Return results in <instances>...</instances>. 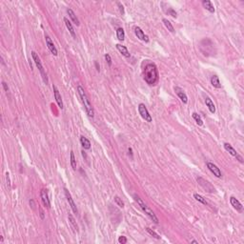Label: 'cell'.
<instances>
[{"label":"cell","instance_id":"74e56055","mask_svg":"<svg viewBox=\"0 0 244 244\" xmlns=\"http://www.w3.org/2000/svg\"><path fill=\"white\" fill-rule=\"evenodd\" d=\"M236 157V159H237V160H239V161L240 162V163H243V158H242V157H241V155H237Z\"/></svg>","mask_w":244,"mask_h":244},{"label":"cell","instance_id":"7bdbcfd3","mask_svg":"<svg viewBox=\"0 0 244 244\" xmlns=\"http://www.w3.org/2000/svg\"><path fill=\"white\" fill-rule=\"evenodd\" d=\"M191 243H198V241H197V240H192Z\"/></svg>","mask_w":244,"mask_h":244},{"label":"cell","instance_id":"30bf717a","mask_svg":"<svg viewBox=\"0 0 244 244\" xmlns=\"http://www.w3.org/2000/svg\"><path fill=\"white\" fill-rule=\"evenodd\" d=\"M175 92L177 95V96L179 97V99L181 100L184 104H186L188 102V96H186V93H184V91L179 87H175Z\"/></svg>","mask_w":244,"mask_h":244},{"label":"cell","instance_id":"5bb4252c","mask_svg":"<svg viewBox=\"0 0 244 244\" xmlns=\"http://www.w3.org/2000/svg\"><path fill=\"white\" fill-rule=\"evenodd\" d=\"M64 22H65V25H66L67 29L69 30L71 35L74 38V39H76V32H74V27H73V25H71V23L69 21V19L65 17V18H64Z\"/></svg>","mask_w":244,"mask_h":244},{"label":"cell","instance_id":"f1b7e54d","mask_svg":"<svg viewBox=\"0 0 244 244\" xmlns=\"http://www.w3.org/2000/svg\"><path fill=\"white\" fill-rule=\"evenodd\" d=\"M71 165L74 170H76V157H74V154L73 151L71 152Z\"/></svg>","mask_w":244,"mask_h":244},{"label":"cell","instance_id":"e0dca14e","mask_svg":"<svg viewBox=\"0 0 244 244\" xmlns=\"http://www.w3.org/2000/svg\"><path fill=\"white\" fill-rule=\"evenodd\" d=\"M205 103H206V106L208 107V109H209V111L212 113H216V106H214V104L213 102V100L210 98V97H206L205 98Z\"/></svg>","mask_w":244,"mask_h":244},{"label":"cell","instance_id":"8fae6325","mask_svg":"<svg viewBox=\"0 0 244 244\" xmlns=\"http://www.w3.org/2000/svg\"><path fill=\"white\" fill-rule=\"evenodd\" d=\"M135 34L136 36H137V38H139L140 40L149 42V36L147 34H145L144 32H143L139 27H135Z\"/></svg>","mask_w":244,"mask_h":244},{"label":"cell","instance_id":"f546056e","mask_svg":"<svg viewBox=\"0 0 244 244\" xmlns=\"http://www.w3.org/2000/svg\"><path fill=\"white\" fill-rule=\"evenodd\" d=\"M146 231H147V232L150 234V235H151L153 237H155V239H160V236H159V235L158 234H157L155 232V231H153L152 229H150L149 227H146Z\"/></svg>","mask_w":244,"mask_h":244},{"label":"cell","instance_id":"603a6c76","mask_svg":"<svg viewBox=\"0 0 244 244\" xmlns=\"http://www.w3.org/2000/svg\"><path fill=\"white\" fill-rule=\"evenodd\" d=\"M211 84H212V85H213L214 88H217V89H219V88H221V84H220L219 78V76H216V74L211 77Z\"/></svg>","mask_w":244,"mask_h":244},{"label":"cell","instance_id":"ba28073f","mask_svg":"<svg viewBox=\"0 0 244 244\" xmlns=\"http://www.w3.org/2000/svg\"><path fill=\"white\" fill-rule=\"evenodd\" d=\"M45 39H46V44H47L48 49L50 50V52H51L52 54L56 56V55L58 54V53H57V49L55 48L54 42L52 41V39H51V37L49 36V35H45Z\"/></svg>","mask_w":244,"mask_h":244},{"label":"cell","instance_id":"ac0fdd59","mask_svg":"<svg viewBox=\"0 0 244 244\" xmlns=\"http://www.w3.org/2000/svg\"><path fill=\"white\" fill-rule=\"evenodd\" d=\"M67 12H68V14H69L70 18L71 19V21H73L74 23L76 24V26H79V25H80L79 20H78V18L76 17V14H74V12L73 11V10H71V9H68V10H67Z\"/></svg>","mask_w":244,"mask_h":244},{"label":"cell","instance_id":"44dd1931","mask_svg":"<svg viewBox=\"0 0 244 244\" xmlns=\"http://www.w3.org/2000/svg\"><path fill=\"white\" fill-rule=\"evenodd\" d=\"M133 197H134V199L135 200V202H136V203H137V204L139 205V207H140V208H141V209H142L143 211H144V210L146 209V208L148 207L147 205H146V203L144 202V201H143V200L141 199V198H140V197H139V196H137V195H136V194H135V195H134V196H133Z\"/></svg>","mask_w":244,"mask_h":244},{"label":"cell","instance_id":"4dcf8cb0","mask_svg":"<svg viewBox=\"0 0 244 244\" xmlns=\"http://www.w3.org/2000/svg\"><path fill=\"white\" fill-rule=\"evenodd\" d=\"M115 203L118 204L120 208H123V207H124V202H123L122 199H121V198H120L119 197H118V196L115 197Z\"/></svg>","mask_w":244,"mask_h":244},{"label":"cell","instance_id":"484cf974","mask_svg":"<svg viewBox=\"0 0 244 244\" xmlns=\"http://www.w3.org/2000/svg\"><path fill=\"white\" fill-rule=\"evenodd\" d=\"M194 197H195V199H196L197 201H198V202L202 203V204H204V205H209V203H208V201L206 200V198H204L202 196H200V195L195 194V195H194Z\"/></svg>","mask_w":244,"mask_h":244},{"label":"cell","instance_id":"f35d334b","mask_svg":"<svg viewBox=\"0 0 244 244\" xmlns=\"http://www.w3.org/2000/svg\"><path fill=\"white\" fill-rule=\"evenodd\" d=\"M40 217H41V219H44V212L40 209Z\"/></svg>","mask_w":244,"mask_h":244},{"label":"cell","instance_id":"60d3db41","mask_svg":"<svg viewBox=\"0 0 244 244\" xmlns=\"http://www.w3.org/2000/svg\"><path fill=\"white\" fill-rule=\"evenodd\" d=\"M96 70L99 71V66H98V63L97 62H96Z\"/></svg>","mask_w":244,"mask_h":244},{"label":"cell","instance_id":"4fadbf2b","mask_svg":"<svg viewBox=\"0 0 244 244\" xmlns=\"http://www.w3.org/2000/svg\"><path fill=\"white\" fill-rule=\"evenodd\" d=\"M40 197H41V200L43 204L46 206L47 208H51V201H50V198H49L48 196V193L46 190H41L40 192Z\"/></svg>","mask_w":244,"mask_h":244},{"label":"cell","instance_id":"7402d4cb","mask_svg":"<svg viewBox=\"0 0 244 244\" xmlns=\"http://www.w3.org/2000/svg\"><path fill=\"white\" fill-rule=\"evenodd\" d=\"M224 149H225L230 155H232L233 157H236L237 155H239V154H237V152L232 147V145L229 144V143H224Z\"/></svg>","mask_w":244,"mask_h":244},{"label":"cell","instance_id":"2e32d148","mask_svg":"<svg viewBox=\"0 0 244 244\" xmlns=\"http://www.w3.org/2000/svg\"><path fill=\"white\" fill-rule=\"evenodd\" d=\"M116 49L120 52V54H122V55H124L125 57H130L131 56V54H130V52L128 51V49H127L125 46H122L121 44H116Z\"/></svg>","mask_w":244,"mask_h":244},{"label":"cell","instance_id":"d4e9b609","mask_svg":"<svg viewBox=\"0 0 244 244\" xmlns=\"http://www.w3.org/2000/svg\"><path fill=\"white\" fill-rule=\"evenodd\" d=\"M116 36H118L119 41H123L125 39V32L122 28H118L116 30Z\"/></svg>","mask_w":244,"mask_h":244},{"label":"cell","instance_id":"52a82bcc","mask_svg":"<svg viewBox=\"0 0 244 244\" xmlns=\"http://www.w3.org/2000/svg\"><path fill=\"white\" fill-rule=\"evenodd\" d=\"M64 192H65V196H66V198H67L68 202H69V204H70L71 210H73V212H74V214H77V213H78V210H77L76 204L74 203V201L73 197H71V196L70 192L68 191L67 189H64Z\"/></svg>","mask_w":244,"mask_h":244},{"label":"cell","instance_id":"277c9868","mask_svg":"<svg viewBox=\"0 0 244 244\" xmlns=\"http://www.w3.org/2000/svg\"><path fill=\"white\" fill-rule=\"evenodd\" d=\"M138 112H139V115H141V118H142L143 119H145V121H147V122H152L153 118H152L151 115H150L148 109L146 108L145 104H143V103L139 104V105H138Z\"/></svg>","mask_w":244,"mask_h":244},{"label":"cell","instance_id":"d590c367","mask_svg":"<svg viewBox=\"0 0 244 244\" xmlns=\"http://www.w3.org/2000/svg\"><path fill=\"white\" fill-rule=\"evenodd\" d=\"M118 7H119V10H120V12H121L122 14H124V7L121 5V3H118Z\"/></svg>","mask_w":244,"mask_h":244},{"label":"cell","instance_id":"8d00e7d4","mask_svg":"<svg viewBox=\"0 0 244 244\" xmlns=\"http://www.w3.org/2000/svg\"><path fill=\"white\" fill-rule=\"evenodd\" d=\"M2 86H3V88H4L5 92H8V91H9V88H8V85H7V83H6V82H4V81H3V82H2Z\"/></svg>","mask_w":244,"mask_h":244},{"label":"cell","instance_id":"8992f818","mask_svg":"<svg viewBox=\"0 0 244 244\" xmlns=\"http://www.w3.org/2000/svg\"><path fill=\"white\" fill-rule=\"evenodd\" d=\"M207 168L209 169V170L211 171V173H213L214 175H216L217 177L220 178L221 177H222V174H221L220 169L217 167L216 164L212 163V162H207Z\"/></svg>","mask_w":244,"mask_h":244},{"label":"cell","instance_id":"4316f807","mask_svg":"<svg viewBox=\"0 0 244 244\" xmlns=\"http://www.w3.org/2000/svg\"><path fill=\"white\" fill-rule=\"evenodd\" d=\"M162 22H163V23H164L165 27L168 29V31H170L171 32H175L174 26L172 25V23H171L170 21L168 20V19H166V18H163V19H162Z\"/></svg>","mask_w":244,"mask_h":244},{"label":"cell","instance_id":"7a4b0ae2","mask_svg":"<svg viewBox=\"0 0 244 244\" xmlns=\"http://www.w3.org/2000/svg\"><path fill=\"white\" fill-rule=\"evenodd\" d=\"M77 92H78V95L81 98V101H82L83 105H84V108H85V110H86L87 115H89L90 118H93V116H95V112H93V108L92 104H91V102H90V99L87 96L85 90H84L83 88L79 85V86H77Z\"/></svg>","mask_w":244,"mask_h":244},{"label":"cell","instance_id":"83f0119b","mask_svg":"<svg viewBox=\"0 0 244 244\" xmlns=\"http://www.w3.org/2000/svg\"><path fill=\"white\" fill-rule=\"evenodd\" d=\"M192 116H193V118L196 120V122H197V125H199V126H202V125H203V120H202V118H200V115H198V113H193V115H192Z\"/></svg>","mask_w":244,"mask_h":244},{"label":"cell","instance_id":"e575fe53","mask_svg":"<svg viewBox=\"0 0 244 244\" xmlns=\"http://www.w3.org/2000/svg\"><path fill=\"white\" fill-rule=\"evenodd\" d=\"M6 181H7V185L9 188H11V180H10V175L9 173L6 174Z\"/></svg>","mask_w":244,"mask_h":244},{"label":"cell","instance_id":"ab89813d","mask_svg":"<svg viewBox=\"0 0 244 244\" xmlns=\"http://www.w3.org/2000/svg\"><path fill=\"white\" fill-rule=\"evenodd\" d=\"M128 151H129V155H131V157L133 158V151H132V149H131V148H129V149H128Z\"/></svg>","mask_w":244,"mask_h":244},{"label":"cell","instance_id":"d6986e66","mask_svg":"<svg viewBox=\"0 0 244 244\" xmlns=\"http://www.w3.org/2000/svg\"><path fill=\"white\" fill-rule=\"evenodd\" d=\"M80 143L82 145V147L85 150H90L91 149V141L85 136L81 135L80 136Z\"/></svg>","mask_w":244,"mask_h":244},{"label":"cell","instance_id":"836d02e7","mask_svg":"<svg viewBox=\"0 0 244 244\" xmlns=\"http://www.w3.org/2000/svg\"><path fill=\"white\" fill-rule=\"evenodd\" d=\"M118 242L120 244H125L127 243V239H126V236H119V239H118Z\"/></svg>","mask_w":244,"mask_h":244},{"label":"cell","instance_id":"9c48e42d","mask_svg":"<svg viewBox=\"0 0 244 244\" xmlns=\"http://www.w3.org/2000/svg\"><path fill=\"white\" fill-rule=\"evenodd\" d=\"M230 203H231V205H232V206L234 207V209H236L237 212L241 213L242 211H243V206H242V204L240 203L239 201L237 200L235 197H230Z\"/></svg>","mask_w":244,"mask_h":244},{"label":"cell","instance_id":"7c38bea8","mask_svg":"<svg viewBox=\"0 0 244 244\" xmlns=\"http://www.w3.org/2000/svg\"><path fill=\"white\" fill-rule=\"evenodd\" d=\"M53 89H54V98H55V101H56L58 107H59L60 109H63V101H62V97H61L60 93H59V91L57 90V88L55 85L53 86Z\"/></svg>","mask_w":244,"mask_h":244},{"label":"cell","instance_id":"1f68e13d","mask_svg":"<svg viewBox=\"0 0 244 244\" xmlns=\"http://www.w3.org/2000/svg\"><path fill=\"white\" fill-rule=\"evenodd\" d=\"M105 59H106L107 63H108L109 66H112V58H111V56H110L109 54H105Z\"/></svg>","mask_w":244,"mask_h":244},{"label":"cell","instance_id":"ffe728a7","mask_svg":"<svg viewBox=\"0 0 244 244\" xmlns=\"http://www.w3.org/2000/svg\"><path fill=\"white\" fill-rule=\"evenodd\" d=\"M202 5H203V7L206 9L208 12H214V5H213V3L211 2V1H209V0H203Z\"/></svg>","mask_w":244,"mask_h":244},{"label":"cell","instance_id":"9a60e30c","mask_svg":"<svg viewBox=\"0 0 244 244\" xmlns=\"http://www.w3.org/2000/svg\"><path fill=\"white\" fill-rule=\"evenodd\" d=\"M144 212H145V214H147V216L150 217V219H151L153 221H154L155 224H158V219L157 217V216H155V214L153 212L152 209H150L149 207H147V208H146V209L144 210Z\"/></svg>","mask_w":244,"mask_h":244},{"label":"cell","instance_id":"5b68a950","mask_svg":"<svg viewBox=\"0 0 244 244\" xmlns=\"http://www.w3.org/2000/svg\"><path fill=\"white\" fill-rule=\"evenodd\" d=\"M197 182H198V184L200 185L201 187L203 188V189L208 192V193H214L216 192V189H214V187L213 186L212 184L210 183L209 181H207V180H205L204 178L202 177H197Z\"/></svg>","mask_w":244,"mask_h":244},{"label":"cell","instance_id":"b9f144b4","mask_svg":"<svg viewBox=\"0 0 244 244\" xmlns=\"http://www.w3.org/2000/svg\"><path fill=\"white\" fill-rule=\"evenodd\" d=\"M1 62H2V64L3 65H5V62H4V59H3V57L1 56Z\"/></svg>","mask_w":244,"mask_h":244},{"label":"cell","instance_id":"d6a6232c","mask_svg":"<svg viewBox=\"0 0 244 244\" xmlns=\"http://www.w3.org/2000/svg\"><path fill=\"white\" fill-rule=\"evenodd\" d=\"M168 12V14H170L171 16H173V17H175V18L177 17V12H175L173 9H171V8H170V9L168 10V12Z\"/></svg>","mask_w":244,"mask_h":244},{"label":"cell","instance_id":"cb8c5ba5","mask_svg":"<svg viewBox=\"0 0 244 244\" xmlns=\"http://www.w3.org/2000/svg\"><path fill=\"white\" fill-rule=\"evenodd\" d=\"M68 219H69L71 225L73 226L74 231H76V232H78V226H77L76 221V219H74V217L71 216V214H69V216H68Z\"/></svg>","mask_w":244,"mask_h":244},{"label":"cell","instance_id":"6da1fadb","mask_svg":"<svg viewBox=\"0 0 244 244\" xmlns=\"http://www.w3.org/2000/svg\"><path fill=\"white\" fill-rule=\"evenodd\" d=\"M143 78L150 86H154L157 83L159 79L158 71L154 63H149L145 66L144 71H143Z\"/></svg>","mask_w":244,"mask_h":244},{"label":"cell","instance_id":"3957f363","mask_svg":"<svg viewBox=\"0 0 244 244\" xmlns=\"http://www.w3.org/2000/svg\"><path fill=\"white\" fill-rule=\"evenodd\" d=\"M32 59H34L35 65H36V67L38 68V70H39V71H40L41 76H42V78H43V81L45 82V84H48L47 74L44 70L43 65H42V63H41V60H40L39 56H38V54L35 53V52H32Z\"/></svg>","mask_w":244,"mask_h":244}]
</instances>
